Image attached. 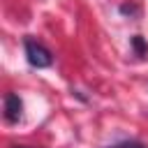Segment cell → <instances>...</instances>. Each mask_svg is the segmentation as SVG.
Listing matches in <instances>:
<instances>
[{"instance_id": "6da1fadb", "label": "cell", "mask_w": 148, "mask_h": 148, "mask_svg": "<svg viewBox=\"0 0 148 148\" xmlns=\"http://www.w3.org/2000/svg\"><path fill=\"white\" fill-rule=\"evenodd\" d=\"M23 46H25V58H28V62H30L32 67L42 69V67H49V65L53 62V56H51V51H49V49H46L42 42L32 39V37H25Z\"/></svg>"}, {"instance_id": "7a4b0ae2", "label": "cell", "mask_w": 148, "mask_h": 148, "mask_svg": "<svg viewBox=\"0 0 148 148\" xmlns=\"http://www.w3.org/2000/svg\"><path fill=\"white\" fill-rule=\"evenodd\" d=\"M21 111H23V102L18 95L7 92L5 95V118L7 123H18L21 120Z\"/></svg>"}, {"instance_id": "3957f363", "label": "cell", "mask_w": 148, "mask_h": 148, "mask_svg": "<svg viewBox=\"0 0 148 148\" xmlns=\"http://www.w3.org/2000/svg\"><path fill=\"white\" fill-rule=\"evenodd\" d=\"M132 44H134V49H136V51H139L141 56H143V53H148V46H146V44L141 42V37H139V35H136V37L132 39Z\"/></svg>"}, {"instance_id": "277c9868", "label": "cell", "mask_w": 148, "mask_h": 148, "mask_svg": "<svg viewBox=\"0 0 148 148\" xmlns=\"http://www.w3.org/2000/svg\"><path fill=\"white\" fill-rule=\"evenodd\" d=\"M111 148H146V146L139 143V141H123V143H116V146H111Z\"/></svg>"}, {"instance_id": "5b68a950", "label": "cell", "mask_w": 148, "mask_h": 148, "mask_svg": "<svg viewBox=\"0 0 148 148\" xmlns=\"http://www.w3.org/2000/svg\"><path fill=\"white\" fill-rule=\"evenodd\" d=\"M16 148H25V146H16Z\"/></svg>"}]
</instances>
